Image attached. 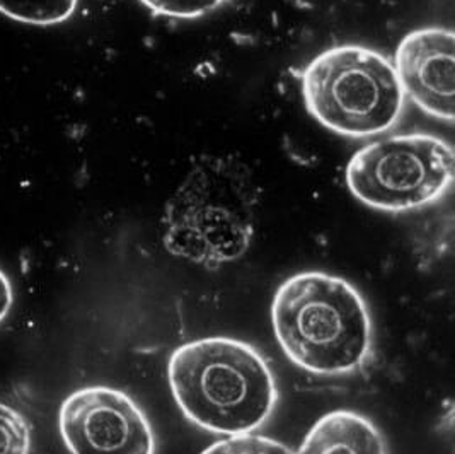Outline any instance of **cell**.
I'll return each instance as SVG.
<instances>
[{
  "label": "cell",
  "instance_id": "8fae6325",
  "mask_svg": "<svg viewBox=\"0 0 455 454\" xmlns=\"http://www.w3.org/2000/svg\"><path fill=\"white\" fill-rule=\"evenodd\" d=\"M202 454H295L285 444L269 437L239 434L212 444Z\"/></svg>",
  "mask_w": 455,
  "mask_h": 454
},
{
  "label": "cell",
  "instance_id": "8992f818",
  "mask_svg": "<svg viewBox=\"0 0 455 454\" xmlns=\"http://www.w3.org/2000/svg\"><path fill=\"white\" fill-rule=\"evenodd\" d=\"M59 426L72 454H154L152 427L124 392L87 386L62 403Z\"/></svg>",
  "mask_w": 455,
  "mask_h": 454
},
{
  "label": "cell",
  "instance_id": "7c38bea8",
  "mask_svg": "<svg viewBox=\"0 0 455 454\" xmlns=\"http://www.w3.org/2000/svg\"><path fill=\"white\" fill-rule=\"evenodd\" d=\"M154 14L169 18H198L217 9L224 0H140Z\"/></svg>",
  "mask_w": 455,
  "mask_h": 454
},
{
  "label": "cell",
  "instance_id": "277c9868",
  "mask_svg": "<svg viewBox=\"0 0 455 454\" xmlns=\"http://www.w3.org/2000/svg\"><path fill=\"white\" fill-rule=\"evenodd\" d=\"M302 94L319 124L356 139L389 130L404 106L393 63L358 45L319 53L302 74Z\"/></svg>",
  "mask_w": 455,
  "mask_h": 454
},
{
  "label": "cell",
  "instance_id": "5b68a950",
  "mask_svg": "<svg viewBox=\"0 0 455 454\" xmlns=\"http://www.w3.org/2000/svg\"><path fill=\"white\" fill-rule=\"evenodd\" d=\"M454 150L428 134L395 135L360 149L347 166V185L363 204L401 212L432 204L454 180Z\"/></svg>",
  "mask_w": 455,
  "mask_h": 454
},
{
  "label": "cell",
  "instance_id": "52a82bcc",
  "mask_svg": "<svg viewBox=\"0 0 455 454\" xmlns=\"http://www.w3.org/2000/svg\"><path fill=\"white\" fill-rule=\"evenodd\" d=\"M394 70L403 93L428 115L452 122L455 98V36L442 28L406 35L395 52Z\"/></svg>",
  "mask_w": 455,
  "mask_h": 454
},
{
  "label": "cell",
  "instance_id": "4fadbf2b",
  "mask_svg": "<svg viewBox=\"0 0 455 454\" xmlns=\"http://www.w3.org/2000/svg\"><path fill=\"white\" fill-rule=\"evenodd\" d=\"M12 303H14V292H12L11 280L0 270V323L4 321V318L12 308Z\"/></svg>",
  "mask_w": 455,
  "mask_h": 454
},
{
  "label": "cell",
  "instance_id": "9c48e42d",
  "mask_svg": "<svg viewBox=\"0 0 455 454\" xmlns=\"http://www.w3.org/2000/svg\"><path fill=\"white\" fill-rule=\"evenodd\" d=\"M79 0H0V12L14 21L33 26H55L67 21Z\"/></svg>",
  "mask_w": 455,
  "mask_h": 454
},
{
  "label": "cell",
  "instance_id": "ba28073f",
  "mask_svg": "<svg viewBox=\"0 0 455 454\" xmlns=\"http://www.w3.org/2000/svg\"><path fill=\"white\" fill-rule=\"evenodd\" d=\"M299 454H387L371 420L355 412L328 413L312 427Z\"/></svg>",
  "mask_w": 455,
  "mask_h": 454
},
{
  "label": "cell",
  "instance_id": "3957f363",
  "mask_svg": "<svg viewBox=\"0 0 455 454\" xmlns=\"http://www.w3.org/2000/svg\"><path fill=\"white\" fill-rule=\"evenodd\" d=\"M273 327L290 361L314 374H348L367 361L372 321L358 290L339 277H290L273 299Z\"/></svg>",
  "mask_w": 455,
  "mask_h": 454
},
{
  "label": "cell",
  "instance_id": "6da1fadb",
  "mask_svg": "<svg viewBox=\"0 0 455 454\" xmlns=\"http://www.w3.org/2000/svg\"><path fill=\"white\" fill-rule=\"evenodd\" d=\"M259 186L248 165L234 156H202L167 200L161 236L169 253L217 269L251 245Z\"/></svg>",
  "mask_w": 455,
  "mask_h": 454
},
{
  "label": "cell",
  "instance_id": "7a4b0ae2",
  "mask_svg": "<svg viewBox=\"0 0 455 454\" xmlns=\"http://www.w3.org/2000/svg\"><path fill=\"white\" fill-rule=\"evenodd\" d=\"M167 374L180 409L210 433H251L268 420L276 405V383L267 361L234 338L213 336L181 345L172 352Z\"/></svg>",
  "mask_w": 455,
  "mask_h": 454
},
{
  "label": "cell",
  "instance_id": "30bf717a",
  "mask_svg": "<svg viewBox=\"0 0 455 454\" xmlns=\"http://www.w3.org/2000/svg\"><path fill=\"white\" fill-rule=\"evenodd\" d=\"M31 426L16 409L0 401V454H29Z\"/></svg>",
  "mask_w": 455,
  "mask_h": 454
}]
</instances>
